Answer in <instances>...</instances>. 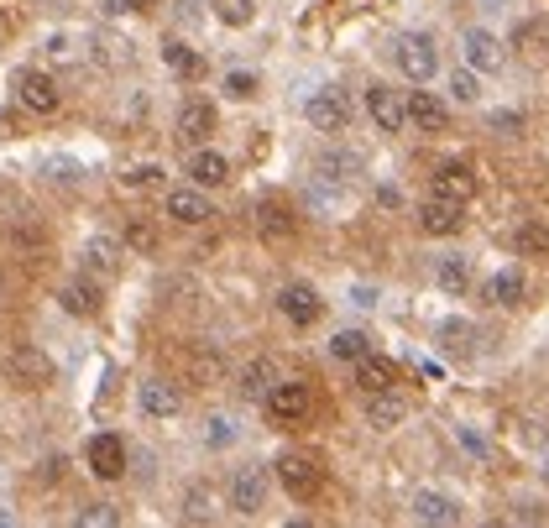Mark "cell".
Returning a JSON list of instances; mask_svg holds the SVG:
<instances>
[{
    "instance_id": "obj_1",
    "label": "cell",
    "mask_w": 549,
    "mask_h": 528,
    "mask_svg": "<svg viewBox=\"0 0 549 528\" xmlns=\"http://www.w3.org/2000/svg\"><path fill=\"white\" fill-rule=\"evenodd\" d=\"M309 413H314V398H309L304 382H272V387H267V419L278 424V429L304 424Z\"/></svg>"
},
{
    "instance_id": "obj_2",
    "label": "cell",
    "mask_w": 549,
    "mask_h": 528,
    "mask_svg": "<svg viewBox=\"0 0 549 528\" xmlns=\"http://www.w3.org/2000/svg\"><path fill=\"white\" fill-rule=\"evenodd\" d=\"M272 471H278V487L299 502L319 497V487H325V471H319V461H309V455H278Z\"/></svg>"
},
{
    "instance_id": "obj_3",
    "label": "cell",
    "mask_w": 549,
    "mask_h": 528,
    "mask_svg": "<svg viewBox=\"0 0 549 528\" xmlns=\"http://www.w3.org/2000/svg\"><path fill=\"white\" fill-rule=\"evenodd\" d=\"M304 116H309L314 131L335 136V131H346V126H351V100L340 95V89H314L309 105H304Z\"/></svg>"
},
{
    "instance_id": "obj_4",
    "label": "cell",
    "mask_w": 549,
    "mask_h": 528,
    "mask_svg": "<svg viewBox=\"0 0 549 528\" xmlns=\"http://www.w3.org/2000/svg\"><path fill=\"white\" fill-rule=\"evenodd\" d=\"M6 377L16 387H27V393H37V387L53 382V361H48V351H37V346H16L6 356Z\"/></svg>"
},
{
    "instance_id": "obj_5",
    "label": "cell",
    "mask_w": 549,
    "mask_h": 528,
    "mask_svg": "<svg viewBox=\"0 0 549 528\" xmlns=\"http://www.w3.org/2000/svg\"><path fill=\"white\" fill-rule=\"evenodd\" d=\"M398 68L414 84H429L434 68H440V53H434V42L424 32H408V37H398Z\"/></svg>"
},
{
    "instance_id": "obj_6",
    "label": "cell",
    "mask_w": 549,
    "mask_h": 528,
    "mask_svg": "<svg viewBox=\"0 0 549 528\" xmlns=\"http://www.w3.org/2000/svg\"><path fill=\"white\" fill-rule=\"evenodd\" d=\"M366 116L377 121V131L398 136L408 126V105H403V95H398L393 84H372V89H366Z\"/></svg>"
},
{
    "instance_id": "obj_7",
    "label": "cell",
    "mask_w": 549,
    "mask_h": 528,
    "mask_svg": "<svg viewBox=\"0 0 549 528\" xmlns=\"http://www.w3.org/2000/svg\"><path fill=\"white\" fill-rule=\"evenodd\" d=\"M16 100L27 105L32 116H53V110H58L53 74H42V68H21V74H16Z\"/></svg>"
},
{
    "instance_id": "obj_8",
    "label": "cell",
    "mask_w": 549,
    "mask_h": 528,
    "mask_svg": "<svg viewBox=\"0 0 549 528\" xmlns=\"http://www.w3.org/2000/svg\"><path fill=\"white\" fill-rule=\"evenodd\" d=\"M251 225H257V236L267 246H283V241H293V231H299V220H293V210L283 199H262L257 210H251Z\"/></svg>"
},
{
    "instance_id": "obj_9",
    "label": "cell",
    "mask_w": 549,
    "mask_h": 528,
    "mask_svg": "<svg viewBox=\"0 0 549 528\" xmlns=\"http://www.w3.org/2000/svg\"><path fill=\"white\" fill-rule=\"evenodd\" d=\"M84 461H89V471H95L100 481H121L126 476V445H121V434H95V440L84 445Z\"/></svg>"
},
{
    "instance_id": "obj_10",
    "label": "cell",
    "mask_w": 549,
    "mask_h": 528,
    "mask_svg": "<svg viewBox=\"0 0 549 528\" xmlns=\"http://www.w3.org/2000/svg\"><path fill=\"white\" fill-rule=\"evenodd\" d=\"M466 225V204H455V199H440V194H429L419 204V231L424 236H455Z\"/></svg>"
},
{
    "instance_id": "obj_11",
    "label": "cell",
    "mask_w": 549,
    "mask_h": 528,
    "mask_svg": "<svg viewBox=\"0 0 549 528\" xmlns=\"http://www.w3.org/2000/svg\"><path fill=\"white\" fill-rule=\"evenodd\" d=\"M278 309H283L288 325H299V330L319 325V314H325V304H319V293H314L309 283H288V288H278Z\"/></svg>"
},
{
    "instance_id": "obj_12",
    "label": "cell",
    "mask_w": 549,
    "mask_h": 528,
    "mask_svg": "<svg viewBox=\"0 0 549 528\" xmlns=\"http://www.w3.org/2000/svg\"><path fill=\"white\" fill-rule=\"evenodd\" d=\"M121 257H126V241H116V236H89L84 251H79L84 272H95V278H116Z\"/></svg>"
},
{
    "instance_id": "obj_13",
    "label": "cell",
    "mask_w": 549,
    "mask_h": 528,
    "mask_svg": "<svg viewBox=\"0 0 549 528\" xmlns=\"http://www.w3.org/2000/svg\"><path fill=\"white\" fill-rule=\"evenodd\" d=\"M414 518L419 523H434V528H450V523H461V502H455L450 492L424 487V492H414Z\"/></svg>"
},
{
    "instance_id": "obj_14",
    "label": "cell",
    "mask_w": 549,
    "mask_h": 528,
    "mask_svg": "<svg viewBox=\"0 0 549 528\" xmlns=\"http://www.w3.org/2000/svg\"><path fill=\"white\" fill-rule=\"evenodd\" d=\"M168 215L178 225H204L215 210H210V199H204L199 183H183V189H168Z\"/></svg>"
},
{
    "instance_id": "obj_15",
    "label": "cell",
    "mask_w": 549,
    "mask_h": 528,
    "mask_svg": "<svg viewBox=\"0 0 549 528\" xmlns=\"http://www.w3.org/2000/svg\"><path fill=\"white\" fill-rule=\"evenodd\" d=\"M267 502V476L257 471V466H246V471H236L231 476V508L241 513V518H251Z\"/></svg>"
},
{
    "instance_id": "obj_16",
    "label": "cell",
    "mask_w": 549,
    "mask_h": 528,
    "mask_svg": "<svg viewBox=\"0 0 549 528\" xmlns=\"http://www.w3.org/2000/svg\"><path fill=\"white\" fill-rule=\"evenodd\" d=\"M434 194L455 199V204H471L476 199V173L466 163H440L434 168Z\"/></svg>"
},
{
    "instance_id": "obj_17",
    "label": "cell",
    "mask_w": 549,
    "mask_h": 528,
    "mask_svg": "<svg viewBox=\"0 0 549 528\" xmlns=\"http://www.w3.org/2000/svg\"><path fill=\"white\" fill-rule=\"evenodd\" d=\"M403 105H408V121H414L419 131H445V126H450L445 100L429 95V89H414V95H403Z\"/></svg>"
},
{
    "instance_id": "obj_18",
    "label": "cell",
    "mask_w": 549,
    "mask_h": 528,
    "mask_svg": "<svg viewBox=\"0 0 549 528\" xmlns=\"http://www.w3.org/2000/svg\"><path fill=\"white\" fill-rule=\"evenodd\" d=\"M178 136H183L189 147L210 142V136H215V105H210V100H189V105H183V110H178Z\"/></svg>"
},
{
    "instance_id": "obj_19",
    "label": "cell",
    "mask_w": 549,
    "mask_h": 528,
    "mask_svg": "<svg viewBox=\"0 0 549 528\" xmlns=\"http://www.w3.org/2000/svg\"><path fill=\"white\" fill-rule=\"evenodd\" d=\"M523 298H529V278H523L518 267H502V272H492V278H487V304H497V309H518Z\"/></svg>"
},
{
    "instance_id": "obj_20",
    "label": "cell",
    "mask_w": 549,
    "mask_h": 528,
    "mask_svg": "<svg viewBox=\"0 0 549 528\" xmlns=\"http://www.w3.org/2000/svg\"><path fill=\"white\" fill-rule=\"evenodd\" d=\"M136 403H142V413H147V419H173V413L183 408L178 387H173V382H163V377L142 382V393H136Z\"/></svg>"
},
{
    "instance_id": "obj_21",
    "label": "cell",
    "mask_w": 549,
    "mask_h": 528,
    "mask_svg": "<svg viewBox=\"0 0 549 528\" xmlns=\"http://www.w3.org/2000/svg\"><path fill=\"white\" fill-rule=\"evenodd\" d=\"M461 48H466V68H482V74H497V63H502V42L482 27H471L461 37Z\"/></svg>"
},
{
    "instance_id": "obj_22",
    "label": "cell",
    "mask_w": 549,
    "mask_h": 528,
    "mask_svg": "<svg viewBox=\"0 0 549 528\" xmlns=\"http://www.w3.org/2000/svg\"><path fill=\"white\" fill-rule=\"evenodd\" d=\"M403 413H408V403L393 393V387H382V393H366V424L372 429H398L403 424Z\"/></svg>"
},
{
    "instance_id": "obj_23",
    "label": "cell",
    "mask_w": 549,
    "mask_h": 528,
    "mask_svg": "<svg viewBox=\"0 0 549 528\" xmlns=\"http://www.w3.org/2000/svg\"><path fill=\"white\" fill-rule=\"evenodd\" d=\"M434 340H440V351L455 356V361H471L476 356V325H471V319H445Z\"/></svg>"
},
{
    "instance_id": "obj_24",
    "label": "cell",
    "mask_w": 549,
    "mask_h": 528,
    "mask_svg": "<svg viewBox=\"0 0 549 528\" xmlns=\"http://www.w3.org/2000/svg\"><path fill=\"white\" fill-rule=\"evenodd\" d=\"M393 382H398V366L387 361V356L366 351V356L356 361V387H361V393H382V387H393Z\"/></svg>"
},
{
    "instance_id": "obj_25",
    "label": "cell",
    "mask_w": 549,
    "mask_h": 528,
    "mask_svg": "<svg viewBox=\"0 0 549 528\" xmlns=\"http://www.w3.org/2000/svg\"><path fill=\"white\" fill-rule=\"evenodd\" d=\"M225 178H231V163H225L220 152L204 147V152H194V157H189V183H199V189H220Z\"/></svg>"
},
{
    "instance_id": "obj_26",
    "label": "cell",
    "mask_w": 549,
    "mask_h": 528,
    "mask_svg": "<svg viewBox=\"0 0 549 528\" xmlns=\"http://www.w3.org/2000/svg\"><path fill=\"white\" fill-rule=\"evenodd\" d=\"M58 304L68 309V314H79V319H89V314H100V288L89 283V278H74V283H63V293H58Z\"/></svg>"
},
{
    "instance_id": "obj_27",
    "label": "cell",
    "mask_w": 549,
    "mask_h": 528,
    "mask_svg": "<svg viewBox=\"0 0 549 528\" xmlns=\"http://www.w3.org/2000/svg\"><path fill=\"white\" fill-rule=\"evenodd\" d=\"M163 63L173 68L178 79H199V74H204V58L189 48V42H178V37H168V42H163Z\"/></svg>"
},
{
    "instance_id": "obj_28",
    "label": "cell",
    "mask_w": 549,
    "mask_h": 528,
    "mask_svg": "<svg viewBox=\"0 0 549 528\" xmlns=\"http://www.w3.org/2000/svg\"><path fill=\"white\" fill-rule=\"evenodd\" d=\"M434 283L461 298V293L471 288V262H466V257H440V267H434Z\"/></svg>"
},
{
    "instance_id": "obj_29",
    "label": "cell",
    "mask_w": 549,
    "mask_h": 528,
    "mask_svg": "<svg viewBox=\"0 0 549 528\" xmlns=\"http://www.w3.org/2000/svg\"><path fill=\"white\" fill-rule=\"evenodd\" d=\"M513 246H518V257H549V231L539 220H529V225H518Z\"/></svg>"
},
{
    "instance_id": "obj_30",
    "label": "cell",
    "mask_w": 549,
    "mask_h": 528,
    "mask_svg": "<svg viewBox=\"0 0 549 528\" xmlns=\"http://www.w3.org/2000/svg\"><path fill=\"white\" fill-rule=\"evenodd\" d=\"M272 377H278V366H272V361H251L246 372H241V393H246V398H267Z\"/></svg>"
},
{
    "instance_id": "obj_31",
    "label": "cell",
    "mask_w": 549,
    "mask_h": 528,
    "mask_svg": "<svg viewBox=\"0 0 549 528\" xmlns=\"http://www.w3.org/2000/svg\"><path fill=\"white\" fill-rule=\"evenodd\" d=\"M215 21H225V27H246L251 16H257V0H210Z\"/></svg>"
},
{
    "instance_id": "obj_32",
    "label": "cell",
    "mask_w": 549,
    "mask_h": 528,
    "mask_svg": "<svg viewBox=\"0 0 549 528\" xmlns=\"http://www.w3.org/2000/svg\"><path fill=\"white\" fill-rule=\"evenodd\" d=\"M366 351H372V340H366L361 330H340V335L330 340V356H335V361H361Z\"/></svg>"
},
{
    "instance_id": "obj_33",
    "label": "cell",
    "mask_w": 549,
    "mask_h": 528,
    "mask_svg": "<svg viewBox=\"0 0 549 528\" xmlns=\"http://www.w3.org/2000/svg\"><path fill=\"white\" fill-rule=\"evenodd\" d=\"M121 189H136V194H147V189H163V168L157 163H136L121 173Z\"/></svg>"
},
{
    "instance_id": "obj_34",
    "label": "cell",
    "mask_w": 549,
    "mask_h": 528,
    "mask_svg": "<svg viewBox=\"0 0 549 528\" xmlns=\"http://www.w3.org/2000/svg\"><path fill=\"white\" fill-rule=\"evenodd\" d=\"M121 241H126V251H142V257H152V251H157V225H152V220H131Z\"/></svg>"
},
{
    "instance_id": "obj_35",
    "label": "cell",
    "mask_w": 549,
    "mask_h": 528,
    "mask_svg": "<svg viewBox=\"0 0 549 528\" xmlns=\"http://www.w3.org/2000/svg\"><path fill=\"white\" fill-rule=\"evenodd\" d=\"M79 528H116L121 523V513L110 508V502H89V508H79V518H74Z\"/></svg>"
},
{
    "instance_id": "obj_36",
    "label": "cell",
    "mask_w": 549,
    "mask_h": 528,
    "mask_svg": "<svg viewBox=\"0 0 549 528\" xmlns=\"http://www.w3.org/2000/svg\"><path fill=\"white\" fill-rule=\"evenodd\" d=\"M356 168H361V157H356V152H330L325 163H319V173H325V178H340V183L356 178Z\"/></svg>"
},
{
    "instance_id": "obj_37",
    "label": "cell",
    "mask_w": 549,
    "mask_h": 528,
    "mask_svg": "<svg viewBox=\"0 0 549 528\" xmlns=\"http://www.w3.org/2000/svg\"><path fill=\"white\" fill-rule=\"evenodd\" d=\"M450 95L461 100V105H476V95H482V89H476V74H471V68H455V74H450Z\"/></svg>"
},
{
    "instance_id": "obj_38",
    "label": "cell",
    "mask_w": 549,
    "mask_h": 528,
    "mask_svg": "<svg viewBox=\"0 0 549 528\" xmlns=\"http://www.w3.org/2000/svg\"><path fill=\"white\" fill-rule=\"evenodd\" d=\"M183 518H189V523H210V492L194 487L189 497H183Z\"/></svg>"
},
{
    "instance_id": "obj_39",
    "label": "cell",
    "mask_w": 549,
    "mask_h": 528,
    "mask_svg": "<svg viewBox=\"0 0 549 528\" xmlns=\"http://www.w3.org/2000/svg\"><path fill=\"white\" fill-rule=\"evenodd\" d=\"M225 95H231V100H251V95H257V74H241V68H236V74H225Z\"/></svg>"
},
{
    "instance_id": "obj_40",
    "label": "cell",
    "mask_w": 549,
    "mask_h": 528,
    "mask_svg": "<svg viewBox=\"0 0 549 528\" xmlns=\"http://www.w3.org/2000/svg\"><path fill=\"white\" fill-rule=\"evenodd\" d=\"M105 16H136V11H152L157 0H100Z\"/></svg>"
},
{
    "instance_id": "obj_41",
    "label": "cell",
    "mask_w": 549,
    "mask_h": 528,
    "mask_svg": "<svg viewBox=\"0 0 549 528\" xmlns=\"http://www.w3.org/2000/svg\"><path fill=\"white\" fill-rule=\"evenodd\" d=\"M231 440H236V429L225 419H210V445H231Z\"/></svg>"
},
{
    "instance_id": "obj_42",
    "label": "cell",
    "mask_w": 549,
    "mask_h": 528,
    "mask_svg": "<svg viewBox=\"0 0 549 528\" xmlns=\"http://www.w3.org/2000/svg\"><path fill=\"white\" fill-rule=\"evenodd\" d=\"M518 126H523V116H513V110H502V116H492V131H508V136H513Z\"/></svg>"
},
{
    "instance_id": "obj_43",
    "label": "cell",
    "mask_w": 549,
    "mask_h": 528,
    "mask_svg": "<svg viewBox=\"0 0 549 528\" xmlns=\"http://www.w3.org/2000/svg\"><path fill=\"white\" fill-rule=\"evenodd\" d=\"M0 136H16V116H11V110H0Z\"/></svg>"
}]
</instances>
